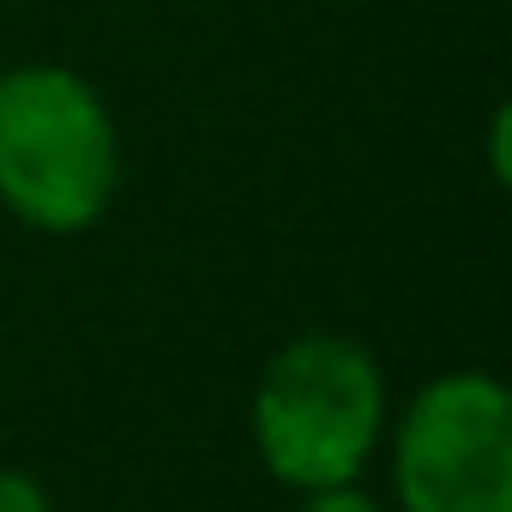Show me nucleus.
Masks as SVG:
<instances>
[{
  "label": "nucleus",
  "instance_id": "nucleus-6",
  "mask_svg": "<svg viewBox=\"0 0 512 512\" xmlns=\"http://www.w3.org/2000/svg\"><path fill=\"white\" fill-rule=\"evenodd\" d=\"M506 133H512V109H506V103H494V115H488V175H494V187H506V181H512Z\"/></svg>",
  "mask_w": 512,
  "mask_h": 512
},
{
  "label": "nucleus",
  "instance_id": "nucleus-2",
  "mask_svg": "<svg viewBox=\"0 0 512 512\" xmlns=\"http://www.w3.org/2000/svg\"><path fill=\"white\" fill-rule=\"evenodd\" d=\"M247 434L260 464L296 494L362 482L386 440V368L344 332H302L253 386Z\"/></svg>",
  "mask_w": 512,
  "mask_h": 512
},
{
  "label": "nucleus",
  "instance_id": "nucleus-4",
  "mask_svg": "<svg viewBox=\"0 0 512 512\" xmlns=\"http://www.w3.org/2000/svg\"><path fill=\"white\" fill-rule=\"evenodd\" d=\"M0 512H55V500H49V488L31 470L0 464Z\"/></svg>",
  "mask_w": 512,
  "mask_h": 512
},
{
  "label": "nucleus",
  "instance_id": "nucleus-1",
  "mask_svg": "<svg viewBox=\"0 0 512 512\" xmlns=\"http://www.w3.org/2000/svg\"><path fill=\"white\" fill-rule=\"evenodd\" d=\"M121 193V127L61 61L0 73V205L37 235H85Z\"/></svg>",
  "mask_w": 512,
  "mask_h": 512
},
{
  "label": "nucleus",
  "instance_id": "nucleus-3",
  "mask_svg": "<svg viewBox=\"0 0 512 512\" xmlns=\"http://www.w3.org/2000/svg\"><path fill=\"white\" fill-rule=\"evenodd\" d=\"M404 512H512V398L488 368L434 374L392 428Z\"/></svg>",
  "mask_w": 512,
  "mask_h": 512
},
{
  "label": "nucleus",
  "instance_id": "nucleus-5",
  "mask_svg": "<svg viewBox=\"0 0 512 512\" xmlns=\"http://www.w3.org/2000/svg\"><path fill=\"white\" fill-rule=\"evenodd\" d=\"M296 512H386L362 482H332V488H308Z\"/></svg>",
  "mask_w": 512,
  "mask_h": 512
}]
</instances>
